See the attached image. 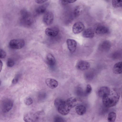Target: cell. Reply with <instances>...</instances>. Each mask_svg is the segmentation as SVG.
<instances>
[{"instance_id":"7c38bea8","label":"cell","mask_w":122,"mask_h":122,"mask_svg":"<svg viewBox=\"0 0 122 122\" xmlns=\"http://www.w3.org/2000/svg\"><path fill=\"white\" fill-rule=\"evenodd\" d=\"M67 47L69 51L71 53H73L75 51L77 46V42L74 40L68 39L66 40Z\"/></svg>"},{"instance_id":"8d00e7d4","label":"cell","mask_w":122,"mask_h":122,"mask_svg":"<svg viewBox=\"0 0 122 122\" xmlns=\"http://www.w3.org/2000/svg\"><path fill=\"white\" fill-rule=\"evenodd\" d=\"M2 66L3 63L2 61L0 60V72L1 71Z\"/></svg>"},{"instance_id":"603a6c76","label":"cell","mask_w":122,"mask_h":122,"mask_svg":"<svg viewBox=\"0 0 122 122\" xmlns=\"http://www.w3.org/2000/svg\"><path fill=\"white\" fill-rule=\"evenodd\" d=\"M116 118V113L112 112H110L108 114L107 121L108 122H115Z\"/></svg>"},{"instance_id":"4dcf8cb0","label":"cell","mask_w":122,"mask_h":122,"mask_svg":"<svg viewBox=\"0 0 122 122\" xmlns=\"http://www.w3.org/2000/svg\"><path fill=\"white\" fill-rule=\"evenodd\" d=\"M20 75L19 74H17L16 75L12 81V83L13 84L16 83L19 81Z\"/></svg>"},{"instance_id":"836d02e7","label":"cell","mask_w":122,"mask_h":122,"mask_svg":"<svg viewBox=\"0 0 122 122\" xmlns=\"http://www.w3.org/2000/svg\"><path fill=\"white\" fill-rule=\"evenodd\" d=\"M46 0H36L35 1V2L37 4H42L46 1Z\"/></svg>"},{"instance_id":"8992f818","label":"cell","mask_w":122,"mask_h":122,"mask_svg":"<svg viewBox=\"0 0 122 122\" xmlns=\"http://www.w3.org/2000/svg\"><path fill=\"white\" fill-rule=\"evenodd\" d=\"M25 45L24 41L22 39H14L11 40L9 43L10 47L14 49H20Z\"/></svg>"},{"instance_id":"d590c367","label":"cell","mask_w":122,"mask_h":122,"mask_svg":"<svg viewBox=\"0 0 122 122\" xmlns=\"http://www.w3.org/2000/svg\"><path fill=\"white\" fill-rule=\"evenodd\" d=\"M76 0H67V2L68 3H71L74 2Z\"/></svg>"},{"instance_id":"83f0119b","label":"cell","mask_w":122,"mask_h":122,"mask_svg":"<svg viewBox=\"0 0 122 122\" xmlns=\"http://www.w3.org/2000/svg\"><path fill=\"white\" fill-rule=\"evenodd\" d=\"M24 102L25 105L29 106L32 104L33 102V101L30 97H28L25 99Z\"/></svg>"},{"instance_id":"9c48e42d","label":"cell","mask_w":122,"mask_h":122,"mask_svg":"<svg viewBox=\"0 0 122 122\" xmlns=\"http://www.w3.org/2000/svg\"><path fill=\"white\" fill-rule=\"evenodd\" d=\"M84 28V25L82 22H77L73 25L72 27V31L75 34H78L83 30Z\"/></svg>"},{"instance_id":"484cf974","label":"cell","mask_w":122,"mask_h":122,"mask_svg":"<svg viewBox=\"0 0 122 122\" xmlns=\"http://www.w3.org/2000/svg\"><path fill=\"white\" fill-rule=\"evenodd\" d=\"M75 92L77 95L79 96L85 95V91L81 87H77L75 90Z\"/></svg>"},{"instance_id":"1f68e13d","label":"cell","mask_w":122,"mask_h":122,"mask_svg":"<svg viewBox=\"0 0 122 122\" xmlns=\"http://www.w3.org/2000/svg\"><path fill=\"white\" fill-rule=\"evenodd\" d=\"M6 53L3 49L0 48V58H4L6 56Z\"/></svg>"},{"instance_id":"277c9868","label":"cell","mask_w":122,"mask_h":122,"mask_svg":"<svg viewBox=\"0 0 122 122\" xmlns=\"http://www.w3.org/2000/svg\"><path fill=\"white\" fill-rule=\"evenodd\" d=\"M20 23L23 26L28 27L31 25L33 22V19L31 14L25 10L20 11Z\"/></svg>"},{"instance_id":"30bf717a","label":"cell","mask_w":122,"mask_h":122,"mask_svg":"<svg viewBox=\"0 0 122 122\" xmlns=\"http://www.w3.org/2000/svg\"><path fill=\"white\" fill-rule=\"evenodd\" d=\"M111 43L109 40L103 41L99 44L98 49L100 51L103 52L108 51L111 48Z\"/></svg>"},{"instance_id":"74e56055","label":"cell","mask_w":122,"mask_h":122,"mask_svg":"<svg viewBox=\"0 0 122 122\" xmlns=\"http://www.w3.org/2000/svg\"></svg>"},{"instance_id":"f546056e","label":"cell","mask_w":122,"mask_h":122,"mask_svg":"<svg viewBox=\"0 0 122 122\" xmlns=\"http://www.w3.org/2000/svg\"><path fill=\"white\" fill-rule=\"evenodd\" d=\"M14 61L11 58H9L7 62V65L8 66L11 67L13 66L15 64Z\"/></svg>"},{"instance_id":"3957f363","label":"cell","mask_w":122,"mask_h":122,"mask_svg":"<svg viewBox=\"0 0 122 122\" xmlns=\"http://www.w3.org/2000/svg\"><path fill=\"white\" fill-rule=\"evenodd\" d=\"M44 114L43 111L28 112L24 115L23 120L25 122H39Z\"/></svg>"},{"instance_id":"5b68a950","label":"cell","mask_w":122,"mask_h":122,"mask_svg":"<svg viewBox=\"0 0 122 122\" xmlns=\"http://www.w3.org/2000/svg\"><path fill=\"white\" fill-rule=\"evenodd\" d=\"M13 105L12 101L10 99L5 98L3 99L1 103V109L4 113L9 112L12 108Z\"/></svg>"},{"instance_id":"7402d4cb","label":"cell","mask_w":122,"mask_h":122,"mask_svg":"<svg viewBox=\"0 0 122 122\" xmlns=\"http://www.w3.org/2000/svg\"><path fill=\"white\" fill-rule=\"evenodd\" d=\"M47 5L45 4L38 6L36 10V13L38 14H41L45 13L46 11Z\"/></svg>"},{"instance_id":"cb8c5ba5","label":"cell","mask_w":122,"mask_h":122,"mask_svg":"<svg viewBox=\"0 0 122 122\" xmlns=\"http://www.w3.org/2000/svg\"><path fill=\"white\" fill-rule=\"evenodd\" d=\"M94 75L93 71H90L86 72L85 74L84 77L86 80L91 81L93 79Z\"/></svg>"},{"instance_id":"6da1fadb","label":"cell","mask_w":122,"mask_h":122,"mask_svg":"<svg viewBox=\"0 0 122 122\" xmlns=\"http://www.w3.org/2000/svg\"><path fill=\"white\" fill-rule=\"evenodd\" d=\"M120 96V93L117 89L114 88L110 90L108 93L102 97L103 105L107 108L115 106L118 102Z\"/></svg>"},{"instance_id":"d4e9b609","label":"cell","mask_w":122,"mask_h":122,"mask_svg":"<svg viewBox=\"0 0 122 122\" xmlns=\"http://www.w3.org/2000/svg\"><path fill=\"white\" fill-rule=\"evenodd\" d=\"M112 4L114 8L120 7L122 6V1L120 0H113L112 1Z\"/></svg>"},{"instance_id":"f1b7e54d","label":"cell","mask_w":122,"mask_h":122,"mask_svg":"<svg viewBox=\"0 0 122 122\" xmlns=\"http://www.w3.org/2000/svg\"><path fill=\"white\" fill-rule=\"evenodd\" d=\"M92 91V87L89 84L87 85L86 90L85 91V95H87L90 94Z\"/></svg>"},{"instance_id":"5bb4252c","label":"cell","mask_w":122,"mask_h":122,"mask_svg":"<svg viewBox=\"0 0 122 122\" xmlns=\"http://www.w3.org/2000/svg\"><path fill=\"white\" fill-rule=\"evenodd\" d=\"M96 33L99 35H103L107 34L109 32L108 28L107 27L103 25H99L95 29Z\"/></svg>"},{"instance_id":"52a82bcc","label":"cell","mask_w":122,"mask_h":122,"mask_svg":"<svg viewBox=\"0 0 122 122\" xmlns=\"http://www.w3.org/2000/svg\"><path fill=\"white\" fill-rule=\"evenodd\" d=\"M67 105L71 108L79 105L82 102V101L79 98L75 97H70L66 101Z\"/></svg>"},{"instance_id":"e0dca14e","label":"cell","mask_w":122,"mask_h":122,"mask_svg":"<svg viewBox=\"0 0 122 122\" xmlns=\"http://www.w3.org/2000/svg\"><path fill=\"white\" fill-rule=\"evenodd\" d=\"M94 33L93 30L91 28L86 29L83 32V36L86 38H92L94 36Z\"/></svg>"},{"instance_id":"8fae6325","label":"cell","mask_w":122,"mask_h":122,"mask_svg":"<svg viewBox=\"0 0 122 122\" xmlns=\"http://www.w3.org/2000/svg\"><path fill=\"white\" fill-rule=\"evenodd\" d=\"M54 19V15L51 11L46 12L43 17V21L46 25H49L53 22Z\"/></svg>"},{"instance_id":"ac0fdd59","label":"cell","mask_w":122,"mask_h":122,"mask_svg":"<svg viewBox=\"0 0 122 122\" xmlns=\"http://www.w3.org/2000/svg\"><path fill=\"white\" fill-rule=\"evenodd\" d=\"M122 62H119L116 63L114 65L113 71V73L116 74H119L122 72Z\"/></svg>"},{"instance_id":"d6a6232c","label":"cell","mask_w":122,"mask_h":122,"mask_svg":"<svg viewBox=\"0 0 122 122\" xmlns=\"http://www.w3.org/2000/svg\"><path fill=\"white\" fill-rule=\"evenodd\" d=\"M120 56V54L118 52H116L114 53L113 55L112 56L114 58H118Z\"/></svg>"},{"instance_id":"d6986e66","label":"cell","mask_w":122,"mask_h":122,"mask_svg":"<svg viewBox=\"0 0 122 122\" xmlns=\"http://www.w3.org/2000/svg\"><path fill=\"white\" fill-rule=\"evenodd\" d=\"M75 110L78 114L82 115L84 114L86 112V108L84 105H77L76 107Z\"/></svg>"},{"instance_id":"e575fe53","label":"cell","mask_w":122,"mask_h":122,"mask_svg":"<svg viewBox=\"0 0 122 122\" xmlns=\"http://www.w3.org/2000/svg\"><path fill=\"white\" fill-rule=\"evenodd\" d=\"M61 3L63 5H66L68 4L67 1V0H61Z\"/></svg>"},{"instance_id":"2e32d148","label":"cell","mask_w":122,"mask_h":122,"mask_svg":"<svg viewBox=\"0 0 122 122\" xmlns=\"http://www.w3.org/2000/svg\"><path fill=\"white\" fill-rule=\"evenodd\" d=\"M110 90V89L107 86H102L100 88L98 91V95L99 97L102 98L104 96L108 93Z\"/></svg>"},{"instance_id":"44dd1931","label":"cell","mask_w":122,"mask_h":122,"mask_svg":"<svg viewBox=\"0 0 122 122\" xmlns=\"http://www.w3.org/2000/svg\"><path fill=\"white\" fill-rule=\"evenodd\" d=\"M84 9V7L82 5L76 6L74 10V14L75 16L77 17L80 15L83 11Z\"/></svg>"},{"instance_id":"4316f807","label":"cell","mask_w":122,"mask_h":122,"mask_svg":"<svg viewBox=\"0 0 122 122\" xmlns=\"http://www.w3.org/2000/svg\"><path fill=\"white\" fill-rule=\"evenodd\" d=\"M53 122H65L64 118L61 116L56 115L54 118Z\"/></svg>"},{"instance_id":"9a60e30c","label":"cell","mask_w":122,"mask_h":122,"mask_svg":"<svg viewBox=\"0 0 122 122\" xmlns=\"http://www.w3.org/2000/svg\"><path fill=\"white\" fill-rule=\"evenodd\" d=\"M45 82L47 86L51 89L56 88L58 85V82L56 80L51 78L47 79L45 81Z\"/></svg>"},{"instance_id":"ffe728a7","label":"cell","mask_w":122,"mask_h":122,"mask_svg":"<svg viewBox=\"0 0 122 122\" xmlns=\"http://www.w3.org/2000/svg\"><path fill=\"white\" fill-rule=\"evenodd\" d=\"M46 59L47 63L50 66H53L55 64L56 60L55 58L51 54L49 53L47 54Z\"/></svg>"},{"instance_id":"4fadbf2b","label":"cell","mask_w":122,"mask_h":122,"mask_svg":"<svg viewBox=\"0 0 122 122\" xmlns=\"http://www.w3.org/2000/svg\"><path fill=\"white\" fill-rule=\"evenodd\" d=\"M90 66L89 62L86 61L80 60L78 61L76 65L77 68L79 70L84 71L88 69Z\"/></svg>"},{"instance_id":"ba28073f","label":"cell","mask_w":122,"mask_h":122,"mask_svg":"<svg viewBox=\"0 0 122 122\" xmlns=\"http://www.w3.org/2000/svg\"><path fill=\"white\" fill-rule=\"evenodd\" d=\"M59 31V29L58 27L54 26L46 29L45 30V33L48 36L53 37L56 36Z\"/></svg>"},{"instance_id":"7a4b0ae2","label":"cell","mask_w":122,"mask_h":122,"mask_svg":"<svg viewBox=\"0 0 122 122\" xmlns=\"http://www.w3.org/2000/svg\"><path fill=\"white\" fill-rule=\"evenodd\" d=\"M54 105L58 112L63 115H67L71 109L67 105L66 101L60 98H57L55 99Z\"/></svg>"}]
</instances>
